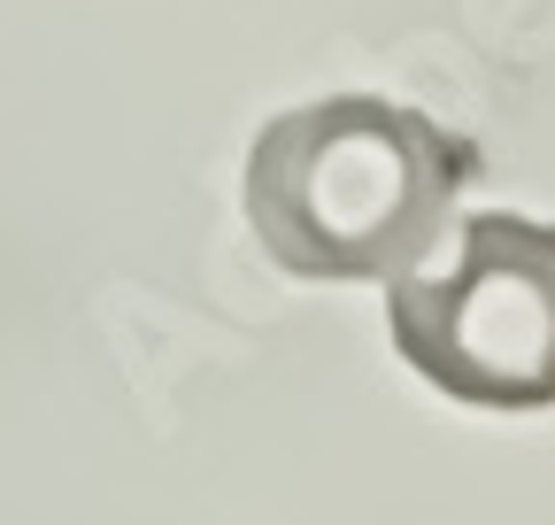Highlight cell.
Returning a JSON list of instances; mask_svg holds the SVG:
<instances>
[{"instance_id": "cell-1", "label": "cell", "mask_w": 555, "mask_h": 525, "mask_svg": "<svg viewBox=\"0 0 555 525\" xmlns=\"http://www.w3.org/2000/svg\"><path fill=\"white\" fill-rule=\"evenodd\" d=\"M478 148L378 93L301 101L247 148V225L294 279H409L448 232Z\"/></svg>"}, {"instance_id": "cell-2", "label": "cell", "mask_w": 555, "mask_h": 525, "mask_svg": "<svg viewBox=\"0 0 555 525\" xmlns=\"http://www.w3.org/2000/svg\"><path fill=\"white\" fill-rule=\"evenodd\" d=\"M401 363L478 410L555 402V225L486 209L455 225V262L393 279L386 302Z\"/></svg>"}]
</instances>
